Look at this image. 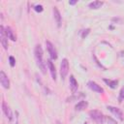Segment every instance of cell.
Returning a JSON list of instances; mask_svg holds the SVG:
<instances>
[{
	"mask_svg": "<svg viewBox=\"0 0 124 124\" xmlns=\"http://www.w3.org/2000/svg\"><path fill=\"white\" fill-rule=\"evenodd\" d=\"M34 53H35V58H36V61H37V65L39 66V68L41 69L42 73L43 74H46V63L44 62V59H43V48L40 45H37L35 46V49H34Z\"/></svg>",
	"mask_w": 124,
	"mask_h": 124,
	"instance_id": "6da1fadb",
	"label": "cell"
},
{
	"mask_svg": "<svg viewBox=\"0 0 124 124\" xmlns=\"http://www.w3.org/2000/svg\"><path fill=\"white\" fill-rule=\"evenodd\" d=\"M89 116L94 120L96 121L97 123L101 124L105 121V115L100 111V110H97V109H92L89 111Z\"/></svg>",
	"mask_w": 124,
	"mask_h": 124,
	"instance_id": "7a4b0ae2",
	"label": "cell"
},
{
	"mask_svg": "<svg viewBox=\"0 0 124 124\" xmlns=\"http://www.w3.org/2000/svg\"><path fill=\"white\" fill-rule=\"evenodd\" d=\"M68 73H69V62L66 58H64L62 59L61 64H60V75H61L62 79H64L67 77Z\"/></svg>",
	"mask_w": 124,
	"mask_h": 124,
	"instance_id": "3957f363",
	"label": "cell"
},
{
	"mask_svg": "<svg viewBox=\"0 0 124 124\" xmlns=\"http://www.w3.org/2000/svg\"><path fill=\"white\" fill-rule=\"evenodd\" d=\"M107 108L113 114V115H115L119 120H121V121H123L124 120V115H123V112L121 111V109L120 108H115V107H112V106H108L107 107Z\"/></svg>",
	"mask_w": 124,
	"mask_h": 124,
	"instance_id": "277c9868",
	"label": "cell"
},
{
	"mask_svg": "<svg viewBox=\"0 0 124 124\" xmlns=\"http://www.w3.org/2000/svg\"><path fill=\"white\" fill-rule=\"evenodd\" d=\"M46 49L49 53V56L52 60H55L57 58V52H56V49L54 48L53 45L49 42V41H46Z\"/></svg>",
	"mask_w": 124,
	"mask_h": 124,
	"instance_id": "5b68a950",
	"label": "cell"
},
{
	"mask_svg": "<svg viewBox=\"0 0 124 124\" xmlns=\"http://www.w3.org/2000/svg\"><path fill=\"white\" fill-rule=\"evenodd\" d=\"M0 39H1V44H2V46H4L5 49H7V48H8V37H7L5 28H4L3 25L0 26Z\"/></svg>",
	"mask_w": 124,
	"mask_h": 124,
	"instance_id": "8992f818",
	"label": "cell"
},
{
	"mask_svg": "<svg viewBox=\"0 0 124 124\" xmlns=\"http://www.w3.org/2000/svg\"><path fill=\"white\" fill-rule=\"evenodd\" d=\"M2 110H3L4 114H5V116H6L10 121H12V120H13V112H12L10 107L6 104L5 101L2 102Z\"/></svg>",
	"mask_w": 124,
	"mask_h": 124,
	"instance_id": "52a82bcc",
	"label": "cell"
},
{
	"mask_svg": "<svg viewBox=\"0 0 124 124\" xmlns=\"http://www.w3.org/2000/svg\"><path fill=\"white\" fill-rule=\"evenodd\" d=\"M0 82H1V84L3 85L4 88L8 89V88L10 87V80H9L8 77L6 76V74H5L3 71L0 72Z\"/></svg>",
	"mask_w": 124,
	"mask_h": 124,
	"instance_id": "ba28073f",
	"label": "cell"
},
{
	"mask_svg": "<svg viewBox=\"0 0 124 124\" xmlns=\"http://www.w3.org/2000/svg\"><path fill=\"white\" fill-rule=\"evenodd\" d=\"M87 86H88L91 90H93V91H95V92H97V93H103V92H104V89H103L99 84H97L95 81H92V80L88 81Z\"/></svg>",
	"mask_w": 124,
	"mask_h": 124,
	"instance_id": "9c48e42d",
	"label": "cell"
},
{
	"mask_svg": "<svg viewBox=\"0 0 124 124\" xmlns=\"http://www.w3.org/2000/svg\"><path fill=\"white\" fill-rule=\"evenodd\" d=\"M69 82H70V88H71L72 92L75 94V93L77 92V90H78V81L76 80V78H75V77H74L73 75L70 76V80H69Z\"/></svg>",
	"mask_w": 124,
	"mask_h": 124,
	"instance_id": "30bf717a",
	"label": "cell"
},
{
	"mask_svg": "<svg viewBox=\"0 0 124 124\" xmlns=\"http://www.w3.org/2000/svg\"><path fill=\"white\" fill-rule=\"evenodd\" d=\"M46 64L48 66V69H49V72H50V75H51V78L53 80L56 79V70H55V67H54V64L52 63V61L50 59H48L46 61Z\"/></svg>",
	"mask_w": 124,
	"mask_h": 124,
	"instance_id": "8fae6325",
	"label": "cell"
},
{
	"mask_svg": "<svg viewBox=\"0 0 124 124\" xmlns=\"http://www.w3.org/2000/svg\"><path fill=\"white\" fill-rule=\"evenodd\" d=\"M52 11H53L54 19L56 20L57 26H58V27H60V26H61V15H60V13H59V11H58V9H57L56 7H54Z\"/></svg>",
	"mask_w": 124,
	"mask_h": 124,
	"instance_id": "7c38bea8",
	"label": "cell"
},
{
	"mask_svg": "<svg viewBox=\"0 0 124 124\" xmlns=\"http://www.w3.org/2000/svg\"><path fill=\"white\" fill-rule=\"evenodd\" d=\"M5 31H6V34H7V37L9 38V39H11L12 41H16V36L15 35V33H14V31H13V29L11 28V27H9V26H7L6 28H5Z\"/></svg>",
	"mask_w": 124,
	"mask_h": 124,
	"instance_id": "4fadbf2b",
	"label": "cell"
},
{
	"mask_svg": "<svg viewBox=\"0 0 124 124\" xmlns=\"http://www.w3.org/2000/svg\"><path fill=\"white\" fill-rule=\"evenodd\" d=\"M87 106H88V103L86 102V101H80V102H78L77 105H76V107H75V109L76 110H83L84 108H87Z\"/></svg>",
	"mask_w": 124,
	"mask_h": 124,
	"instance_id": "5bb4252c",
	"label": "cell"
},
{
	"mask_svg": "<svg viewBox=\"0 0 124 124\" xmlns=\"http://www.w3.org/2000/svg\"><path fill=\"white\" fill-rule=\"evenodd\" d=\"M103 4H104L103 1H93V2L89 3L88 6H89L90 9H99L103 6Z\"/></svg>",
	"mask_w": 124,
	"mask_h": 124,
	"instance_id": "9a60e30c",
	"label": "cell"
},
{
	"mask_svg": "<svg viewBox=\"0 0 124 124\" xmlns=\"http://www.w3.org/2000/svg\"><path fill=\"white\" fill-rule=\"evenodd\" d=\"M104 81H105L110 88H112V89L116 88V86H117V84H118V81H117V80H110V79L104 78Z\"/></svg>",
	"mask_w": 124,
	"mask_h": 124,
	"instance_id": "2e32d148",
	"label": "cell"
},
{
	"mask_svg": "<svg viewBox=\"0 0 124 124\" xmlns=\"http://www.w3.org/2000/svg\"><path fill=\"white\" fill-rule=\"evenodd\" d=\"M105 121L107 122V124H117V122L113 118H111L110 116H106L105 115Z\"/></svg>",
	"mask_w": 124,
	"mask_h": 124,
	"instance_id": "e0dca14e",
	"label": "cell"
},
{
	"mask_svg": "<svg viewBox=\"0 0 124 124\" xmlns=\"http://www.w3.org/2000/svg\"><path fill=\"white\" fill-rule=\"evenodd\" d=\"M124 100V86L121 88L120 92H119V97H118V102L121 103Z\"/></svg>",
	"mask_w": 124,
	"mask_h": 124,
	"instance_id": "ac0fdd59",
	"label": "cell"
},
{
	"mask_svg": "<svg viewBox=\"0 0 124 124\" xmlns=\"http://www.w3.org/2000/svg\"><path fill=\"white\" fill-rule=\"evenodd\" d=\"M89 33H90V29H89V28H86V29L82 30V32H81V38H82V39L86 38Z\"/></svg>",
	"mask_w": 124,
	"mask_h": 124,
	"instance_id": "d6986e66",
	"label": "cell"
},
{
	"mask_svg": "<svg viewBox=\"0 0 124 124\" xmlns=\"http://www.w3.org/2000/svg\"><path fill=\"white\" fill-rule=\"evenodd\" d=\"M82 96H84L83 94H80L79 96H78V95H75V96H72V97H69L68 99H67V102H72L73 100H77V99H78L79 97H82Z\"/></svg>",
	"mask_w": 124,
	"mask_h": 124,
	"instance_id": "ffe728a7",
	"label": "cell"
},
{
	"mask_svg": "<svg viewBox=\"0 0 124 124\" xmlns=\"http://www.w3.org/2000/svg\"><path fill=\"white\" fill-rule=\"evenodd\" d=\"M34 10H35L37 13H42L43 10H44V8H43L42 5H36V6L34 7Z\"/></svg>",
	"mask_w": 124,
	"mask_h": 124,
	"instance_id": "44dd1931",
	"label": "cell"
},
{
	"mask_svg": "<svg viewBox=\"0 0 124 124\" xmlns=\"http://www.w3.org/2000/svg\"><path fill=\"white\" fill-rule=\"evenodd\" d=\"M9 61H10V65L12 67H15V65H16V59H15V57L14 56H10L9 57Z\"/></svg>",
	"mask_w": 124,
	"mask_h": 124,
	"instance_id": "7402d4cb",
	"label": "cell"
},
{
	"mask_svg": "<svg viewBox=\"0 0 124 124\" xmlns=\"http://www.w3.org/2000/svg\"><path fill=\"white\" fill-rule=\"evenodd\" d=\"M76 3H77V1H76V0H73V1H69V4H70V5H75Z\"/></svg>",
	"mask_w": 124,
	"mask_h": 124,
	"instance_id": "603a6c76",
	"label": "cell"
},
{
	"mask_svg": "<svg viewBox=\"0 0 124 124\" xmlns=\"http://www.w3.org/2000/svg\"><path fill=\"white\" fill-rule=\"evenodd\" d=\"M16 124H18V122H17V112H16Z\"/></svg>",
	"mask_w": 124,
	"mask_h": 124,
	"instance_id": "cb8c5ba5",
	"label": "cell"
},
{
	"mask_svg": "<svg viewBox=\"0 0 124 124\" xmlns=\"http://www.w3.org/2000/svg\"><path fill=\"white\" fill-rule=\"evenodd\" d=\"M56 124H61V123H60V121H56Z\"/></svg>",
	"mask_w": 124,
	"mask_h": 124,
	"instance_id": "d4e9b609",
	"label": "cell"
},
{
	"mask_svg": "<svg viewBox=\"0 0 124 124\" xmlns=\"http://www.w3.org/2000/svg\"><path fill=\"white\" fill-rule=\"evenodd\" d=\"M84 124H87V123H84Z\"/></svg>",
	"mask_w": 124,
	"mask_h": 124,
	"instance_id": "484cf974",
	"label": "cell"
}]
</instances>
